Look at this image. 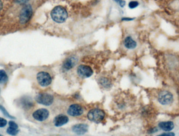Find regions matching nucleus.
I'll use <instances>...</instances> for the list:
<instances>
[{"instance_id":"obj_1","label":"nucleus","mask_w":179,"mask_h":136,"mask_svg":"<svg viewBox=\"0 0 179 136\" xmlns=\"http://www.w3.org/2000/svg\"><path fill=\"white\" fill-rule=\"evenodd\" d=\"M51 17L54 22L59 23H63L67 18V12L63 7L57 6L51 11Z\"/></svg>"},{"instance_id":"obj_2","label":"nucleus","mask_w":179,"mask_h":136,"mask_svg":"<svg viewBox=\"0 0 179 136\" xmlns=\"http://www.w3.org/2000/svg\"><path fill=\"white\" fill-rule=\"evenodd\" d=\"M105 116V113L103 110L98 108H95L90 110L87 115L88 119L96 123H101L104 119Z\"/></svg>"},{"instance_id":"obj_3","label":"nucleus","mask_w":179,"mask_h":136,"mask_svg":"<svg viewBox=\"0 0 179 136\" xmlns=\"http://www.w3.org/2000/svg\"><path fill=\"white\" fill-rule=\"evenodd\" d=\"M35 100L37 103L49 106L53 104L54 98L53 95L46 93H38L35 97Z\"/></svg>"},{"instance_id":"obj_4","label":"nucleus","mask_w":179,"mask_h":136,"mask_svg":"<svg viewBox=\"0 0 179 136\" xmlns=\"http://www.w3.org/2000/svg\"><path fill=\"white\" fill-rule=\"evenodd\" d=\"M173 95L168 90L161 91L158 96V102L163 106L170 105L173 101Z\"/></svg>"},{"instance_id":"obj_5","label":"nucleus","mask_w":179,"mask_h":136,"mask_svg":"<svg viewBox=\"0 0 179 136\" xmlns=\"http://www.w3.org/2000/svg\"><path fill=\"white\" fill-rule=\"evenodd\" d=\"M37 80L40 86L43 87H47L52 82V78L48 73L46 72H40L37 74Z\"/></svg>"},{"instance_id":"obj_6","label":"nucleus","mask_w":179,"mask_h":136,"mask_svg":"<svg viewBox=\"0 0 179 136\" xmlns=\"http://www.w3.org/2000/svg\"><path fill=\"white\" fill-rule=\"evenodd\" d=\"M32 13L33 10L31 5H27L24 7L20 13V23L22 24L27 23L31 18Z\"/></svg>"},{"instance_id":"obj_7","label":"nucleus","mask_w":179,"mask_h":136,"mask_svg":"<svg viewBox=\"0 0 179 136\" xmlns=\"http://www.w3.org/2000/svg\"><path fill=\"white\" fill-rule=\"evenodd\" d=\"M49 116V112L46 108H40L35 110L32 117L35 120L38 121H45Z\"/></svg>"},{"instance_id":"obj_8","label":"nucleus","mask_w":179,"mask_h":136,"mask_svg":"<svg viewBox=\"0 0 179 136\" xmlns=\"http://www.w3.org/2000/svg\"><path fill=\"white\" fill-rule=\"evenodd\" d=\"M18 103L20 106L24 110H29L31 108H33L34 103L31 97L28 96H24L21 97L19 100Z\"/></svg>"},{"instance_id":"obj_9","label":"nucleus","mask_w":179,"mask_h":136,"mask_svg":"<svg viewBox=\"0 0 179 136\" xmlns=\"http://www.w3.org/2000/svg\"><path fill=\"white\" fill-rule=\"evenodd\" d=\"M77 73L81 77L88 78L93 75V71L89 66L81 65L78 67Z\"/></svg>"},{"instance_id":"obj_10","label":"nucleus","mask_w":179,"mask_h":136,"mask_svg":"<svg viewBox=\"0 0 179 136\" xmlns=\"http://www.w3.org/2000/svg\"><path fill=\"white\" fill-rule=\"evenodd\" d=\"M83 109L79 104H73L70 105L68 109L67 113L72 117H78L83 113Z\"/></svg>"},{"instance_id":"obj_11","label":"nucleus","mask_w":179,"mask_h":136,"mask_svg":"<svg viewBox=\"0 0 179 136\" xmlns=\"http://www.w3.org/2000/svg\"><path fill=\"white\" fill-rule=\"evenodd\" d=\"M89 126L86 123H78L73 126L72 130L73 133L78 135H83L87 133Z\"/></svg>"},{"instance_id":"obj_12","label":"nucleus","mask_w":179,"mask_h":136,"mask_svg":"<svg viewBox=\"0 0 179 136\" xmlns=\"http://www.w3.org/2000/svg\"><path fill=\"white\" fill-rule=\"evenodd\" d=\"M78 62V58L74 56L68 58L63 63V68L66 71H69L75 66Z\"/></svg>"},{"instance_id":"obj_13","label":"nucleus","mask_w":179,"mask_h":136,"mask_svg":"<svg viewBox=\"0 0 179 136\" xmlns=\"http://www.w3.org/2000/svg\"><path fill=\"white\" fill-rule=\"evenodd\" d=\"M69 120V117L67 115L60 114L55 117L54 120V123L55 126L59 127L67 124Z\"/></svg>"},{"instance_id":"obj_14","label":"nucleus","mask_w":179,"mask_h":136,"mask_svg":"<svg viewBox=\"0 0 179 136\" xmlns=\"http://www.w3.org/2000/svg\"><path fill=\"white\" fill-rule=\"evenodd\" d=\"M159 127L163 131H170L173 129L174 127V123L172 121H163L159 123Z\"/></svg>"},{"instance_id":"obj_15","label":"nucleus","mask_w":179,"mask_h":136,"mask_svg":"<svg viewBox=\"0 0 179 136\" xmlns=\"http://www.w3.org/2000/svg\"><path fill=\"white\" fill-rule=\"evenodd\" d=\"M99 83L104 89L110 88L112 86V82L106 77H101L99 79Z\"/></svg>"},{"instance_id":"obj_16","label":"nucleus","mask_w":179,"mask_h":136,"mask_svg":"<svg viewBox=\"0 0 179 136\" xmlns=\"http://www.w3.org/2000/svg\"><path fill=\"white\" fill-rule=\"evenodd\" d=\"M124 45L128 49H134L136 47L137 43L131 37L128 36L124 41Z\"/></svg>"},{"instance_id":"obj_17","label":"nucleus","mask_w":179,"mask_h":136,"mask_svg":"<svg viewBox=\"0 0 179 136\" xmlns=\"http://www.w3.org/2000/svg\"><path fill=\"white\" fill-rule=\"evenodd\" d=\"M8 81V76L7 73L3 69L0 70V84H4Z\"/></svg>"},{"instance_id":"obj_18","label":"nucleus","mask_w":179,"mask_h":136,"mask_svg":"<svg viewBox=\"0 0 179 136\" xmlns=\"http://www.w3.org/2000/svg\"><path fill=\"white\" fill-rule=\"evenodd\" d=\"M0 110L1 111L2 113H3L5 117H7L10 118V119H15V117L10 115V113H8V112L7 111V109L4 108V107L1 105H0Z\"/></svg>"},{"instance_id":"obj_19","label":"nucleus","mask_w":179,"mask_h":136,"mask_svg":"<svg viewBox=\"0 0 179 136\" xmlns=\"http://www.w3.org/2000/svg\"><path fill=\"white\" fill-rule=\"evenodd\" d=\"M19 132H20L19 130L15 129L14 128H11L10 127L7 128V133L11 136H16Z\"/></svg>"},{"instance_id":"obj_20","label":"nucleus","mask_w":179,"mask_h":136,"mask_svg":"<svg viewBox=\"0 0 179 136\" xmlns=\"http://www.w3.org/2000/svg\"><path fill=\"white\" fill-rule=\"evenodd\" d=\"M8 125L11 128H14L15 129H18V126L16 123L13 121H10L8 122Z\"/></svg>"},{"instance_id":"obj_21","label":"nucleus","mask_w":179,"mask_h":136,"mask_svg":"<svg viewBox=\"0 0 179 136\" xmlns=\"http://www.w3.org/2000/svg\"><path fill=\"white\" fill-rule=\"evenodd\" d=\"M7 123V120L2 117H0V128H3L6 126Z\"/></svg>"},{"instance_id":"obj_22","label":"nucleus","mask_w":179,"mask_h":136,"mask_svg":"<svg viewBox=\"0 0 179 136\" xmlns=\"http://www.w3.org/2000/svg\"><path fill=\"white\" fill-rule=\"evenodd\" d=\"M138 5H139V3H138V2H137V1H132V2H130V3H129L128 6L130 7V8H134L138 7Z\"/></svg>"},{"instance_id":"obj_23","label":"nucleus","mask_w":179,"mask_h":136,"mask_svg":"<svg viewBox=\"0 0 179 136\" xmlns=\"http://www.w3.org/2000/svg\"><path fill=\"white\" fill-rule=\"evenodd\" d=\"M157 136H175V133H174L170 132V133H163Z\"/></svg>"},{"instance_id":"obj_24","label":"nucleus","mask_w":179,"mask_h":136,"mask_svg":"<svg viewBox=\"0 0 179 136\" xmlns=\"http://www.w3.org/2000/svg\"><path fill=\"white\" fill-rule=\"evenodd\" d=\"M114 1L119 3L120 5L122 7H124V5H125V2L124 1H123V0H114Z\"/></svg>"},{"instance_id":"obj_25","label":"nucleus","mask_w":179,"mask_h":136,"mask_svg":"<svg viewBox=\"0 0 179 136\" xmlns=\"http://www.w3.org/2000/svg\"><path fill=\"white\" fill-rule=\"evenodd\" d=\"M16 1L17 3L20 4H25L28 1V0H16Z\"/></svg>"},{"instance_id":"obj_26","label":"nucleus","mask_w":179,"mask_h":136,"mask_svg":"<svg viewBox=\"0 0 179 136\" xmlns=\"http://www.w3.org/2000/svg\"><path fill=\"white\" fill-rule=\"evenodd\" d=\"M158 131V129H157L156 128H153L152 129L150 130V131H149V133H156L157 131Z\"/></svg>"},{"instance_id":"obj_27","label":"nucleus","mask_w":179,"mask_h":136,"mask_svg":"<svg viewBox=\"0 0 179 136\" xmlns=\"http://www.w3.org/2000/svg\"><path fill=\"white\" fill-rule=\"evenodd\" d=\"M133 20V18H123V20H124V21H131V20Z\"/></svg>"},{"instance_id":"obj_28","label":"nucleus","mask_w":179,"mask_h":136,"mask_svg":"<svg viewBox=\"0 0 179 136\" xmlns=\"http://www.w3.org/2000/svg\"><path fill=\"white\" fill-rule=\"evenodd\" d=\"M2 7H3V4H2V2H1V1L0 0V10L2 9Z\"/></svg>"},{"instance_id":"obj_29","label":"nucleus","mask_w":179,"mask_h":136,"mask_svg":"<svg viewBox=\"0 0 179 136\" xmlns=\"http://www.w3.org/2000/svg\"><path fill=\"white\" fill-rule=\"evenodd\" d=\"M0 136H3V135H2V134H0Z\"/></svg>"},{"instance_id":"obj_30","label":"nucleus","mask_w":179,"mask_h":136,"mask_svg":"<svg viewBox=\"0 0 179 136\" xmlns=\"http://www.w3.org/2000/svg\"><path fill=\"white\" fill-rule=\"evenodd\" d=\"M0 90H1V89H0Z\"/></svg>"}]
</instances>
